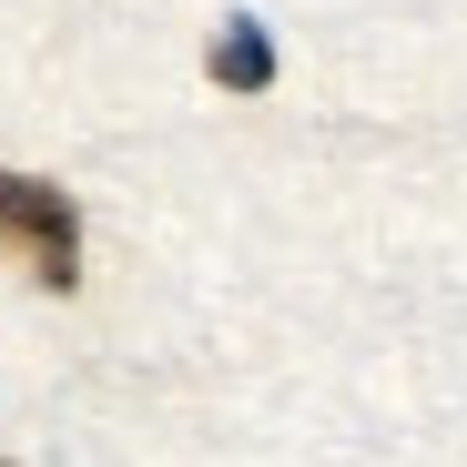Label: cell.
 <instances>
[{
  "label": "cell",
  "mask_w": 467,
  "mask_h": 467,
  "mask_svg": "<svg viewBox=\"0 0 467 467\" xmlns=\"http://www.w3.org/2000/svg\"><path fill=\"white\" fill-rule=\"evenodd\" d=\"M0 254L41 295H71L82 285V213H71V193L41 173H0Z\"/></svg>",
  "instance_id": "obj_1"
},
{
  "label": "cell",
  "mask_w": 467,
  "mask_h": 467,
  "mask_svg": "<svg viewBox=\"0 0 467 467\" xmlns=\"http://www.w3.org/2000/svg\"><path fill=\"white\" fill-rule=\"evenodd\" d=\"M203 71H213L223 92H275V41H265V21H223L213 51H203Z\"/></svg>",
  "instance_id": "obj_2"
}]
</instances>
